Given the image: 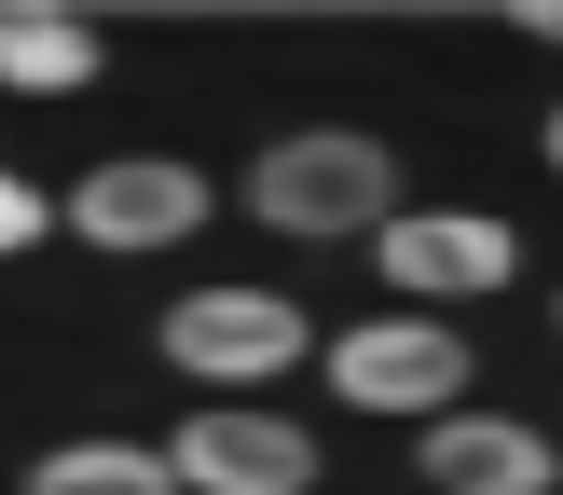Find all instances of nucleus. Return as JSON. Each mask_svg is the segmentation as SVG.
Wrapping results in <instances>:
<instances>
[{
    "mask_svg": "<svg viewBox=\"0 0 563 495\" xmlns=\"http://www.w3.org/2000/svg\"><path fill=\"white\" fill-rule=\"evenodd\" d=\"M247 207L275 234H385L399 220V165H385V138H275L247 165Z\"/></svg>",
    "mask_w": 563,
    "mask_h": 495,
    "instance_id": "nucleus-1",
    "label": "nucleus"
},
{
    "mask_svg": "<svg viewBox=\"0 0 563 495\" xmlns=\"http://www.w3.org/2000/svg\"><path fill=\"white\" fill-rule=\"evenodd\" d=\"M302 344H317V330H302V302H275V289H179L165 302V358H179L192 385H275Z\"/></svg>",
    "mask_w": 563,
    "mask_h": 495,
    "instance_id": "nucleus-2",
    "label": "nucleus"
},
{
    "mask_svg": "<svg viewBox=\"0 0 563 495\" xmlns=\"http://www.w3.org/2000/svg\"><path fill=\"white\" fill-rule=\"evenodd\" d=\"M330 385H344L357 413H454L467 399V344L440 317H372V330H344V344H330Z\"/></svg>",
    "mask_w": 563,
    "mask_h": 495,
    "instance_id": "nucleus-3",
    "label": "nucleus"
},
{
    "mask_svg": "<svg viewBox=\"0 0 563 495\" xmlns=\"http://www.w3.org/2000/svg\"><path fill=\"white\" fill-rule=\"evenodd\" d=\"M207 207H220V193L192 179V165H165V152H110L97 179L69 193V220L97 248H179V234H207Z\"/></svg>",
    "mask_w": 563,
    "mask_h": 495,
    "instance_id": "nucleus-4",
    "label": "nucleus"
},
{
    "mask_svg": "<svg viewBox=\"0 0 563 495\" xmlns=\"http://www.w3.org/2000/svg\"><path fill=\"white\" fill-rule=\"evenodd\" d=\"M165 468H179L192 495H302L317 482V440H302L289 413H192Z\"/></svg>",
    "mask_w": 563,
    "mask_h": 495,
    "instance_id": "nucleus-5",
    "label": "nucleus"
},
{
    "mask_svg": "<svg viewBox=\"0 0 563 495\" xmlns=\"http://www.w3.org/2000/svg\"><path fill=\"white\" fill-rule=\"evenodd\" d=\"M509 220H467V207H427V220H385V289L399 302H467V289H509Z\"/></svg>",
    "mask_w": 563,
    "mask_h": 495,
    "instance_id": "nucleus-6",
    "label": "nucleus"
},
{
    "mask_svg": "<svg viewBox=\"0 0 563 495\" xmlns=\"http://www.w3.org/2000/svg\"><path fill=\"white\" fill-rule=\"evenodd\" d=\"M427 482L440 495H550L563 454L537 427H509V413H440V427H427Z\"/></svg>",
    "mask_w": 563,
    "mask_h": 495,
    "instance_id": "nucleus-7",
    "label": "nucleus"
},
{
    "mask_svg": "<svg viewBox=\"0 0 563 495\" xmlns=\"http://www.w3.org/2000/svg\"><path fill=\"white\" fill-rule=\"evenodd\" d=\"M110 55H97V28L82 14H0V82L14 97H82Z\"/></svg>",
    "mask_w": 563,
    "mask_h": 495,
    "instance_id": "nucleus-8",
    "label": "nucleus"
},
{
    "mask_svg": "<svg viewBox=\"0 0 563 495\" xmlns=\"http://www.w3.org/2000/svg\"><path fill=\"white\" fill-rule=\"evenodd\" d=\"M27 495H179V468L137 454V440H69V454L27 468Z\"/></svg>",
    "mask_w": 563,
    "mask_h": 495,
    "instance_id": "nucleus-9",
    "label": "nucleus"
},
{
    "mask_svg": "<svg viewBox=\"0 0 563 495\" xmlns=\"http://www.w3.org/2000/svg\"><path fill=\"white\" fill-rule=\"evenodd\" d=\"M42 220H55V193H42V179H0V248H27Z\"/></svg>",
    "mask_w": 563,
    "mask_h": 495,
    "instance_id": "nucleus-10",
    "label": "nucleus"
},
{
    "mask_svg": "<svg viewBox=\"0 0 563 495\" xmlns=\"http://www.w3.org/2000/svg\"><path fill=\"white\" fill-rule=\"evenodd\" d=\"M522 28H537V42H563V0H522Z\"/></svg>",
    "mask_w": 563,
    "mask_h": 495,
    "instance_id": "nucleus-11",
    "label": "nucleus"
},
{
    "mask_svg": "<svg viewBox=\"0 0 563 495\" xmlns=\"http://www.w3.org/2000/svg\"><path fill=\"white\" fill-rule=\"evenodd\" d=\"M550 165H563V110H550Z\"/></svg>",
    "mask_w": 563,
    "mask_h": 495,
    "instance_id": "nucleus-12",
    "label": "nucleus"
}]
</instances>
